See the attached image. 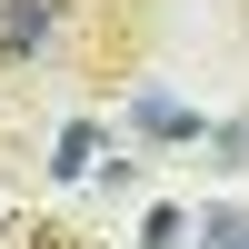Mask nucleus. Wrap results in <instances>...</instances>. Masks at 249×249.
Instances as JSON below:
<instances>
[{"label": "nucleus", "mask_w": 249, "mask_h": 249, "mask_svg": "<svg viewBox=\"0 0 249 249\" xmlns=\"http://www.w3.org/2000/svg\"><path fill=\"white\" fill-rule=\"evenodd\" d=\"M80 20H130L120 0H0V70H70L90 60Z\"/></svg>", "instance_id": "obj_1"}, {"label": "nucleus", "mask_w": 249, "mask_h": 249, "mask_svg": "<svg viewBox=\"0 0 249 249\" xmlns=\"http://www.w3.org/2000/svg\"><path fill=\"white\" fill-rule=\"evenodd\" d=\"M130 130H140V140H210L199 110H179L170 90H140V100H130Z\"/></svg>", "instance_id": "obj_2"}, {"label": "nucleus", "mask_w": 249, "mask_h": 249, "mask_svg": "<svg viewBox=\"0 0 249 249\" xmlns=\"http://www.w3.org/2000/svg\"><path fill=\"white\" fill-rule=\"evenodd\" d=\"M90 160H100V120H70V130H60V160H50V170H60V179H80Z\"/></svg>", "instance_id": "obj_3"}, {"label": "nucleus", "mask_w": 249, "mask_h": 249, "mask_svg": "<svg viewBox=\"0 0 249 249\" xmlns=\"http://www.w3.org/2000/svg\"><path fill=\"white\" fill-rule=\"evenodd\" d=\"M10 249H90V239H80L70 219H20V230H10Z\"/></svg>", "instance_id": "obj_4"}, {"label": "nucleus", "mask_w": 249, "mask_h": 249, "mask_svg": "<svg viewBox=\"0 0 249 249\" xmlns=\"http://www.w3.org/2000/svg\"><path fill=\"white\" fill-rule=\"evenodd\" d=\"M199 249H249V219L239 210H210V219H199Z\"/></svg>", "instance_id": "obj_5"}]
</instances>
